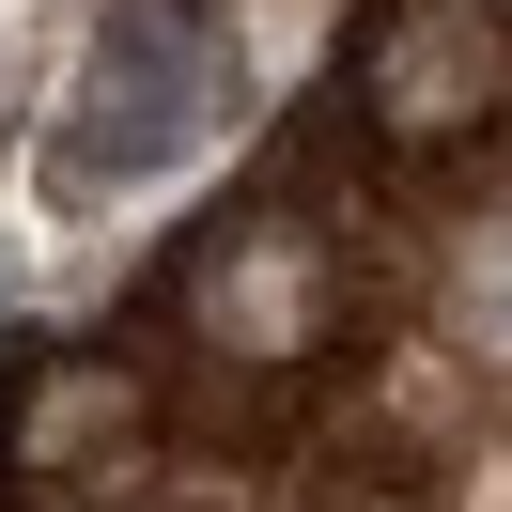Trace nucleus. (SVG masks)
Listing matches in <instances>:
<instances>
[{
    "instance_id": "obj_1",
    "label": "nucleus",
    "mask_w": 512,
    "mask_h": 512,
    "mask_svg": "<svg viewBox=\"0 0 512 512\" xmlns=\"http://www.w3.org/2000/svg\"><path fill=\"white\" fill-rule=\"evenodd\" d=\"M249 94V47H233V0H109L94 63H78L63 125H47V202H125L156 171H187L202 140Z\"/></svg>"
},
{
    "instance_id": "obj_2",
    "label": "nucleus",
    "mask_w": 512,
    "mask_h": 512,
    "mask_svg": "<svg viewBox=\"0 0 512 512\" xmlns=\"http://www.w3.org/2000/svg\"><path fill=\"white\" fill-rule=\"evenodd\" d=\"M466 342H497V357H512V233L466 264Z\"/></svg>"
}]
</instances>
